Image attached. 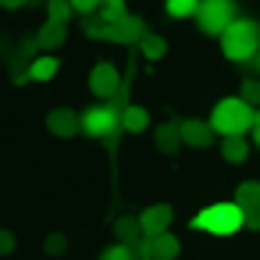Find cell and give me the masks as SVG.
Returning <instances> with one entry per match:
<instances>
[{"instance_id": "17", "label": "cell", "mask_w": 260, "mask_h": 260, "mask_svg": "<svg viewBox=\"0 0 260 260\" xmlns=\"http://www.w3.org/2000/svg\"><path fill=\"white\" fill-rule=\"evenodd\" d=\"M235 203H239L242 210H249V207H260V178H253V182H242V185L235 189Z\"/></svg>"}, {"instance_id": "27", "label": "cell", "mask_w": 260, "mask_h": 260, "mask_svg": "<svg viewBox=\"0 0 260 260\" xmlns=\"http://www.w3.org/2000/svg\"><path fill=\"white\" fill-rule=\"evenodd\" d=\"M242 228H253V232H260V207H249V210H242Z\"/></svg>"}, {"instance_id": "4", "label": "cell", "mask_w": 260, "mask_h": 260, "mask_svg": "<svg viewBox=\"0 0 260 260\" xmlns=\"http://www.w3.org/2000/svg\"><path fill=\"white\" fill-rule=\"evenodd\" d=\"M192 18L200 22V29L207 36H221L235 22V4H232V0H200Z\"/></svg>"}, {"instance_id": "13", "label": "cell", "mask_w": 260, "mask_h": 260, "mask_svg": "<svg viewBox=\"0 0 260 260\" xmlns=\"http://www.w3.org/2000/svg\"><path fill=\"white\" fill-rule=\"evenodd\" d=\"M221 157H224L228 164H242V160L249 157V143H246V136H232V139H221Z\"/></svg>"}, {"instance_id": "6", "label": "cell", "mask_w": 260, "mask_h": 260, "mask_svg": "<svg viewBox=\"0 0 260 260\" xmlns=\"http://www.w3.org/2000/svg\"><path fill=\"white\" fill-rule=\"evenodd\" d=\"M118 128H121V121L111 104H100V107H89L86 114H79V132H86L93 139H111Z\"/></svg>"}, {"instance_id": "28", "label": "cell", "mask_w": 260, "mask_h": 260, "mask_svg": "<svg viewBox=\"0 0 260 260\" xmlns=\"http://www.w3.org/2000/svg\"><path fill=\"white\" fill-rule=\"evenodd\" d=\"M249 139H253V146L260 150V107L253 111V125H249Z\"/></svg>"}, {"instance_id": "15", "label": "cell", "mask_w": 260, "mask_h": 260, "mask_svg": "<svg viewBox=\"0 0 260 260\" xmlns=\"http://www.w3.org/2000/svg\"><path fill=\"white\" fill-rule=\"evenodd\" d=\"M114 235H118L121 246H136V242L143 239V232H139V217H118V221H114Z\"/></svg>"}, {"instance_id": "9", "label": "cell", "mask_w": 260, "mask_h": 260, "mask_svg": "<svg viewBox=\"0 0 260 260\" xmlns=\"http://www.w3.org/2000/svg\"><path fill=\"white\" fill-rule=\"evenodd\" d=\"M171 221H175V210L168 203H153V207H146L139 214V232L143 235H160V232L171 228Z\"/></svg>"}, {"instance_id": "16", "label": "cell", "mask_w": 260, "mask_h": 260, "mask_svg": "<svg viewBox=\"0 0 260 260\" xmlns=\"http://www.w3.org/2000/svg\"><path fill=\"white\" fill-rule=\"evenodd\" d=\"M153 139H157V150H160V153H175V150L182 146V139H178V125H160V128L153 132Z\"/></svg>"}, {"instance_id": "12", "label": "cell", "mask_w": 260, "mask_h": 260, "mask_svg": "<svg viewBox=\"0 0 260 260\" xmlns=\"http://www.w3.org/2000/svg\"><path fill=\"white\" fill-rule=\"evenodd\" d=\"M57 68H61V61L50 57V54H43V57H36V61L29 64V79H32V82H50V79L57 75Z\"/></svg>"}, {"instance_id": "8", "label": "cell", "mask_w": 260, "mask_h": 260, "mask_svg": "<svg viewBox=\"0 0 260 260\" xmlns=\"http://www.w3.org/2000/svg\"><path fill=\"white\" fill-rule=\"evenodd\" d=\"M89 89L96 93V96H121V75H118V64H111V61H100L93 72H89Z\"/></svg>"}, {"instance_id": "23", "label": "cell", "mask_w": 260, "mask_h": 260, "mask_svg": "<svg viewBox=\"0 0 260 260\" xmlns=\"http://www.w3.org/2000/svg\"><path fill=\"white\" fill-rule=\"evenodd\" d=\"M68 18H72V8H68V0H50V4H47V22L68 25Z\"/></svg>"}, {"instance_id": "19", "label": "cell", "mask_w": 260, "mask_h": 260, "mask_svg": "<svg viewBox=\"0 0 260 260\" xmlns=\"http://www.w3.org/2000/svg\"><path fill=\"white\" fill-rule=\"evenodd\" d=\"M139 50L146 54V61H160V57H164V50H168V43H164L160 36H153V32H143Z\"/></svg>"}, {"instance_id": "20", "label": "cell", "mask_w": 260, "mask_h": 260, "mask_svg": "<svg viewBox=\"0 0 260 260\" xmlns=\"http://www.w3.org/2000/svg\"><path fill=\"white\" fill-rule=\"evenodd\" d=\"M93 18H100V22H121L125 18V0H100V8H96Z\"/></svg>"}, {"instance_id": "2", "label": "cell", "mask_w": 260, "mask_h": 260, "mask_svg": "<svg viewBox=\"0 0 260 260\" xmlns=\"http://www.w3.org/2000/svg\"><path fill=\"white\" fill-rule=\"evenodd\" d=\"M210 132L221 136V139H232V136H246L249 125H253V107H246L239 96H224L214 104L210 118H207Z\"/></svg>"}, {"instance_id": "26", "label": "cell", "mask_w": 260, "mask_h": 260, "mask_svg": "<svg viewBox=\"0 0 260 260\" xmlns=\"http://www.w3.org/2000/svg\"><path fill=\"white\" fill-rule=\"evenodd\" d=\"M68 249V239L64 235H47V253L50 256H57V253H64Z\"/></svg>"}, {"instance_id": "21", "label": "cell", "mask_w": 260, "mask_h": 260, "mask_svg": "<svg viewBox=\"0 0 260 260\" xmlns=\"http://www.w3.org/2000/svg\"><path fill=\"white\" fill-rule=\"evenodd\" d=\"M196 4H200V0H164V11L171 18H192L196 15Z\"/></svg>"}, {"instance_id": "29", "label": "cell", "mask_w": 260, "mask_h": 260, "mask_svg": "<svg viewBox=\"0 0 260 260\" xmlns=\"http://www.w3.org/2000/svg\"><path fill=\"white\" fill-rule=\"evenodd\" d=\"M11 249H15V235L11 232H0V256L11 253Z\"/></svg>"}, {"instance_id": "5", "label": "cell", "mask_w": 260, "mask_h": 260, "mask_svg": "<svg viewBox=\"0 0 260 260\" xmlns=\"http://www.w3.org/2000/svg\"><path fill=\"white\" fill-rule=\"evenodd\" d=\"M86 36L96 40H114V43H136L143 40V25L139 18H121V22H100V18H86Z\"/></svg>"}, {"instance_id": "31", "label": "cell", "mask_w": 260, "mask_h": 260, "mask_svg": "<svg viewBox=\"0 0 260 260\" xmlns=\"http://www.w3.org/2000/svg\"><path fill=\"white\" fill-rule=\"evenodd\" d=\"M253 64H256V72H260V50H256V57H253Z\"/></svg>"}, {"instance_id": "1", "label": "cell", "mask_w": 260, "mask_h": 260, "mask_svg": "<svg viewBox=\"0 0 260 260\" xmlns=\"http://www.w3.org/2000/svg\"><path fill=\"white\" fill-rule=\"evenodd\" d=\"M217 40H221V54H224L228 61L246 64V61H253L256 50H260V25H256L253 18H235Z\"/></svg>"}, {"instance_id": "18", "label": "cell", "mask_w": 260, "mask_h": 260, "mask_svg": "<svg viewBox=\"0 0 260 260\" xmlns=\"http://www.w3.org/2000/svg\"><path fill=\"white\" fill-rule=\"evenodd\" d=\"M61 40H64V25H57V22H47V25L40 29V36H36V43L47 47V50L61 47Z\"/></svg>"}, {"instance_id": "14", "label": "cell", "mask_w": 260, "mask_h": 260, "mask_svg": "<svg viewBox=\"0 0 260 260\" xmlns=\"http://www.w3.org/2000/svg\"><path fill=\"white\" fill-rule=\"evenodd\" d=\"M118 121H121L125 132H146L150 114H146V107H125V111L118 114Z\"/></svg>"}, {"instance_id": "22", "label": "cell", "mask_w": 260, "mask_h": 260, "mask_svg": "<svg viewBox=\"0 0 260 260\" xmlns=\"http://www.w3.org/2000/svg\"><path fill=\"white\" fill-rule=\"evenodd\" d=\"M239 100L256 111V107H260V79H246V82L239 86Z\"/></svg>"}, {"instance_id": "24", "label": "cell", "mask_w": 260, "mask_h": 260, "mask_svg": "<svg viewBox=\"0 0 260 260\" xmlns=\"http://www.w3.org/2000/svg\"><path fill=\"white\" fill-rule=\"evenodd\" d=\"M100 260H136V253H132V246L114 242V246H107V249L100 253Z\"/></svg>"}, {"instance_id": "7", "label": "cell", "mask_w": 260, "mask_h": 260, "mask_svg": "<svg viewBox=\"0 0 260 260\" xmlns=\"http://www.w3.org/2000/svg\"><path fill=\"white\" fill-rule=\"evenodd\" d=\"M182 249V242L171 235V232H160V235H143L136 242V260H175Z\"/></svg>"}, {"instance_id": "3", "label": "cell", "mask_w": 260, "mask_h": 260, "mask_svg": "<svg viewBox=\"0 0 260 260\" xmlns=\"http://www.w3.org/2000/svg\"><path fill=\"white\" fill-rule=\"evenodd\" d=\"M192 228L196 232H207V235H235L242 228V207L235 200H221V203H210L203 207L196 217H192Z\"/></svg>"}, {"instance_id": "30", "label": "cell", "mask_w": 260, "mask_h": 260, "mask_svg": "<svg viewBox=\"0 0 260 260\" xmlns=\"http://www.w3.org/2000/svg\"><path fill=\"white\" fill-rule=\"evenodd\" d=\"M25 4V0H0V8H8V11H18Z\"/></svg>"}, {"instance_id": "25", "label": "cell", "mask_w": 260, "mask_h": 260, "mask_svg": "<svg viewBox=\"0 0 260 260\" xmlns=\"http://www.w3.org/2000/svg\"><path fill=\"white\" fill-rule=\"evenodd\" d=\"M68 8H72V15H86V18H93L96 8H100V0H68Z\"/></svg>"}, {"instance_id": "10", "label": "cell", "mask_w": 260, "mask_h": 260, "mask_svg": "<svg viewBox=\"0 0 260 260\" xmlns=\"http://www.w3.org/2000/svg\"><path fill=\"white\" fill-rule=\"evenodd\" d=\"M178 139H182L185 146L203 150V146H210V143H214V132H210V125H207V121H200V118H185V121H178Z\"/></svg>"}, {"instance_id": "11", "label": "cell", "mask_w": 260, "mask_h": 260, "mask_svg": "<svg viewBox=\"0 0 260 260\" xmlns=\"http://www.w3.org/2000/svg\"><path fill=\"white\" fill-rule=\"evenodd\" d=\"M47 128H50L54 136L68 139V136H75V132H79V114H75V111H68V107H57V111H50V114H47Z\"/></svg>"}]
</instances>
